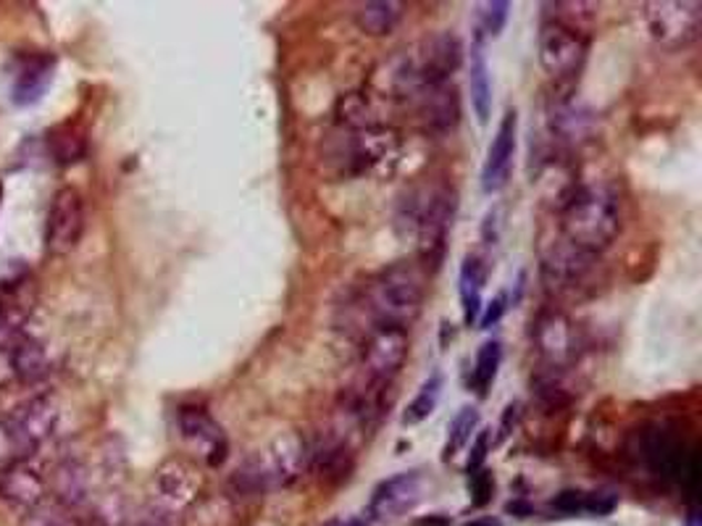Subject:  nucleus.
<instances>
[{
    "label": "nucleus",
    "mask_w": 702,
    "mask_h": 526,
    "mask_svg": "<svg viewBox=\"0 0 702 526\" xmlns=\"http://www.w3.org/2000/svg\"><path fill=\"white\" fill-rule=\"evenodd\" d=\"M427 301V272L419 261H395L358 290L345 306V329H356L364 340L377 327L408 329Z\"/></svg>",
    "instance_id": "obj_1"
},
{
    "label": "nucleus",
    "mask_w": 702,
    "mask_h": 526,
    "mask_svg": "<svg viewBox=\"0 0 702 526\" xmlns=\"http://www.w3.org/2000/svg\"><path fill=\"white\" fill-rule=\"evenodd\" d=\"M624 230V209L616 187L576 185L560 203V238L584 253L603 255Z\"/></svg>",
    "instance_id": "obj_2"
},
{
    "label": "nucleus",
    "mask_w": 702,
    "mask_h": 526,
    "mask_svg": "<svg viewBox=\"0 0 702 526\" xmlns=\"http://www.w3.org/2000/svg\"><path fill=\"white\" fill-rule=\"evenodd\" d=\"M458 196L450 185L416 187L400 198L395 211V232L416 240V253L423 272H434L448 251V234L453 230Z\"/></svg>",
    "instance_id": "obj_3"
},
{
    "label": "nucleus",
    "mask_w": 702,
    "mask_h": 526,
    "mask_svg": "<svg viewBox=\"0 0 702 526\" xmlns=\"http://www.w3.org/2000/svg\"><path fill=\"white\" fill-rule=\"evenodd\" d=\"M400 135L389 124L366 129L335 127L322 143V161L335 177H364L398 164Z\"/></svg>",
    "instance_id": "obj_4"
},
{
    "label": "nucleus",
    "mask_w": 702,
    "mask_h": 526,
    "mask_svg": "<svg viewBox=\"0 0 702 526\" xmlns=\"http://www.w3.org/2000/svg\"><path fill=\"white\" fill-rule=\"evenodd\" d=\"M311 461V445L297 432L280 434L271 440L261 453L250 455L238 472L232 474V484L242 495H263L274 490L292 487L301 480Z\"/></svg>",
    "instance_id": "obj_5"
},
{
    "label": "nucleus",
    "mask_w": 702,
    "mask_h": 526,
    "mask_svg": "<svg viewBox=\"0 0 702 526\" xmlns=\"http://www.w3.org/2000/svg\"><path fill=\"white\" fill-rule=\"evenodd\" d=\"M650 40L666 51H684L700 38L702 6L698 0H652L645 3Z\"/></svg>",
    "instance_id": "obj_6"
},
{
    "label": "nucleus",
    "mask_w": 702,
    "mask_h": 526,
    "mask_svg": "<svg viewBox=\"0 0 702 526\" xmlns=\"http://www.w3.org/2000/svg\"><path fill=\"white\" fill-rule=\"evenodd\" d=\"M589 53V34L576 32L572 27L545 19L539 27L537 38V59L542 72L555 82H568L579 77V72L587 64Z\"/></svg>",
    "instance_id": "obj_7"
},
{
    "label": "nucleus",
    "mask_w": 702,
    "mask_h": 526,
    "mask_svg": "<svg viewBox=\"0 0 702 526\" xmlns=\"http://www.w3.org/2000/svg\"><path fill=\"white\" fill-rule=\"evenodd\" d=\"M463 40L455 32H432L419 43L406 48L402 59L421 87L442 85L463 66Z\"/></svg>",
    "instance_id": "obj_8"
},
{
    "label": "nucleus",
    "mask_w": 702,
    "mask_h": 526,
    "mask_svg": "<svg viewBox=\"0 0 702 526\" xmlns=\"http://www.w3.org/2000/svg\"><path fill=\"white\" fill-rule=\"evenodd\" d=\"M411 337L408 329L377 327L360 340V369L368 385L389 387L408 361Z\"/></svg>",
    "instance_id": "obj_9"
},
{
    "label": "nucleus",
    "mask_w": 702,
    "mask_h": 526,
    "mask_svg": "<svg viewBox=\"0 0 702 526\" xmlns=\"http://www.w3.org/2000/svg\"><path fill=\"white\" fill-rule=\"evenodd\" d=\"M597 263H600V255L584 253L558 234V240L542 251V282L555 295H572L593 276Z\"/></svg>",
    "instance_id": "obj_10"
},
{
    "label": "nucleus",
    "mask_w": 702,
    "mask_h": 526,
    "mask_svg": "<svg viewBox=\"0 0 702 526\" xmlns=\"http://www.w3.org/2000/svg\"><path fill=\"white\" fill-rule=\"evenodd\" d=\"M85 232V198L76 187H61L45 217V253L53 259L69 255Z\"/></svg>",
    "instance_id": "obj_11"
},
{
    "label": "nucleus",
    "mask_w": 702,
    "mask_h": 526,
    "mask_svg": "<svg viewBox=\"0 0 702 526\" xmlns=\"http://www.w3.org/2000/svg\"><path fill=\"white\" fill-rule=\"evenodd\" d=\"M532 337L545 369L566 371L579 356V335H576L574 322L568 318L566 311L555 306L539 311L537 318H534Z\"/></svg>",
    "instance_id": "obj_12"
},
{
    "label": "nucleus",
    "mask_w": 702,
    "mask_h": 526,
    "mask_svg": "<svg viewBox=\"0 0 702 526\" xmlns=\"http://www.w3.org/2000/svg\"><path fill=\"white\" fill-rule=\"evenodd\" d=\"M177 429L179 438L185 440V445L198 453L208 466H221L229 455V440L224 427L211 417L206 406L187 403L179 406L177 411Z\"/></svg>",
    "instance_id": "obj_13"
},
{
    "label": "nucleus",
    "mask_w": 702,
    "mask_h": 526,
    "mask_svg": "<svg viewBox=\"0 0 702 526\" xmlns=\"http://www.w3.org/2000/svg\"><path fill=\"white\" fill-rule=\"evenodd\" d=\"M6 419H9L13 434H17L22 453L30 459L45 440H51L55 427H59L61 408L51 392H40L34 398H27L24 403H19L11 413H6Z\"/></svg>",
    "instance_id": "obj_14"
},
{
    "label": "nucleus",
    "mask_w": 702,
    "mask_h": 526,
    "mask_svg": "<svg viewBox=\"0 0 702 526\" xmlns=\"http://www.w3.org/2000/svg\"><path fill=\"white\" fill-rule=\"evenodd\" d=\"M423 490H427V480L416 469L389 476V480L379 482L371 493L368 518L371 522H395V518L406 516L408 511H413L421 503Z\"/></svg>",
    "instance_id": "obj_15"
},
{
    "label": "nucleus",
    "mask_w": 702,
    "mask_h": 526,
    "mask_svg": "<svg viewBox=\"0 0 702 526\" xmlns=\"http://www.w3.org/2000/svg\"><path fill=\"white\" fill-rule=\"evenodd\" d=\"M408 106H411L421 129L429 132V135H450L461 122V95H458L453 82L423 87Z\"/></svg>",
    "instance_id": "obj_16"
},
{
    "label": "nucleus",
    "mask_w": 702,
    "mask_h": 526,
    "mask_svg": "<svg viewBox=\"0 0 702 526\" xmlns=\"http://www.w3.org/2000/svg\"><path fill=\"white\" fill-rule=\"evenodd\" d=\"M203 480L200 472L185 459H169L158 466L156 472V497L164 511L169 514H182L198 503Z\"/></svg>",
    "instance_id": "obj_17"
},
{
    "label": "nucleus",
    "mask_w": 702,
    "mask_h": 526,
    "mask_svg": "<svg viewBox=\"0 0 702 526\" xmlns=\"http://www.w3.org/2000/svg\"><path fill=\"white\" fill-rule=\"evenodd\" d=\"M516 137H518V114L513 108L505 111L503 122L492 137L490 150H486L482 166V190L486 196L500 192L509 185L513 171V158H516Z\"/></svg>",
    "instance_id": "obj_18"
},
{
    "label": "nucleus",
    "mask_w": 702,
    "mask_h": 526,
    "mask_svg": "<svg viewBox=\"0 0 702 526\" xmlns=\"http://www.w3.org/2000/svg\"><path fill=\"white\" fill-rule=\"evenodd\" d=\"M48 490H51L48 474L43 472V466L34 463L32 455L30 459L11 463V466H6L3 472H0V497H3L6 503L17 505V508H38V505L45 501Z\"/></svg>",
    "instance_id": "obj_19"
},
{
    "label": "nucleus",
    "mask_w": 702,
    "mask_h": 526,
    "mask_svg": "<svg viewBox=\"0 0 702 526\" xmlns=\"http://www.w3.org/2000/svg\"><path fill=\"white\" fill-rule=\"evenodd\" d=\"M55 72V59L51 53H30L19 55V66L13 72V85H11V101L13 106L30 108L34 103L45 98V93L51 90Z\"/></svg>",
    "instance_id": "obj_20"
},
{
    "label": "nucleus",
    "mask_w": 702,
    "mask_h": 526,
    "mask_svg": "<svg viewBox=\"0 0 702 526\" xmlns=\"http://www.w3.org/2000/svg\"><path fill=\"white\" fill-rule=\"evenodd\" d=\"M486 274H490V269H486L482 255H465L461 263V274H458V295H461L465 327H479V316H482L484 308Z\"/></svg>",
    "instance_id": "obj_21"
},
{
    "label": "nucleus",
    "mask_w": 702,
    "mask_h": 526,
    "mask_svg": "<svg viewBox=\"0 0 702 526\" xmlns=\"http://www.w3.org/2000/svg\"><path fill=\"white\" fill-rule=\"evenodd\" d=\"M9 356L13 379L22 385L40 382V379L48 377V371H51V356H48L45 345L34 340L30 335L13 337L9 343Z\"/></svg>",
    "instance_id": "obj_22"
},
{
    "label": "nucleus",
    "mask_w": 702,
    "mask_h": 526,
    "mask_svg": "<svg viewBox=\"0 0 702 526\" xmlns=\"http://www.w3.org/2000/svg\"><path fill=\"white\" fill-rule=\"evenodd\" d=\"M402 17H406V3L398 0H371V3H360L353 19L356 27L368 38H387L398 30Z\"/></svg>",
    "instance_id": "obj_23"
},
{
    "label": "nucleus",
    "mask_w": 702,
    "mask_h": 526,
    "mask_svg": "<svg viewBox=\"0 0 702 526\" xmlns=\"http://www.w3.org/2000/svg\"><path fill=\"white\" fill-rule=\"evenodd\" d=\"M469 87H471V106H474V114L479 124L490 122L492 114V80H490V66H486V55H484V40L474 38V45H471V66H469Z\"/></svg>",
    "instance_id": "obj_24"
},
{
    "label": "nucleus",
    "mask_w": 702,
    "mask_h": 526,
    "mask_svg": "<svg viewBox=\"0 0 702 526\" xmlns=\"http://www.w3.org/2000/svg\"><path fill=\"white\" fill-rule=\"evenodd\" d=\"M27 316H30V306L22 297V280L0 285V343H9L22 335Z\"/></svg>",
    "instance_id": "obj_25"
},
{
    "label": "nucleus",
    "mask_w": 702,
    "mask_h": 526,
    "mask_svg": "<svg viewBox=\"0 0 702 526\" xmlns=\"http://www.w3.org/2000/svg\"><path fill=\"white\" fill-rule=\"evenodd\" d=\"M45 145H48V154L55 164L66 166L74 161H82L87 154V137L76 124H59L45 135Z\"/></svg>",
    "instance_id": "obj_26"
},
{
    "label": "nucleus",
    "mask_w": 702,
    "mask_h": 526,
    "mask_svg": "<svg viewBox=\"0 0 702 526\" xmlns=\"http://www.w3.org/2000/svg\"><path fill=\"white\" fill-rule=\"evenodd\" d=\"M500 364H503V343L500 340H486L482 343V348L476 350V361L474 369H471V390H474L479 398H486V392L495 385Z\"/></svg>",
    "instance_id": "obj_27"
},
{
    "label": "nucleus",
    "mask_w": 702,
    "mask_h": 526,
    "mask_svg": "<svg viewBox=\"0 0 702 526\" xmlns=\"http://www.w3.org/2000/svg\"><path fill=\"white\" fill-rule=\"evenodd\" d=\"M442 387H444V377L440 371H434L432 377L427 379V382L421 385V390L416 392V398L408 403L406 413H402V424L406 427H416V424H423L432 413L437 411V406H440V398H442Z\"/></svg>",
    "instance_id": "obj_28"
},
{
    "label": "nucleus",
    "mask_w": 702,
    "mask_h": 526,
    "mask_svg": "<svg viewBox=\"0 0 702 526\" xmlns=\"http://www.w3.org/2000/svg\"><path fill=\"white\" fill-rule=\"evenodd\" d=\"M476 427H479V411L474 406H463L448 427V440H444L442 459L453 461L455 455L461 453L465 445H469L471 434L476 432Z\"/></svg>",
    "instance_id": "obj_29"
},
{
    "label": "nucleus",
    "mask_w": 702,
    "mask_h": 526,
    "mask_svg": "<svg viewBox=\"0 0 702 526\" xmlns=\"http://www.w3.org/2000/svg\"><path fill=\"white\" fill-rule=\"evenodd\" d=\"M545 9H551L547 19L572 27V30L584 32V34H589V27H593V22L597 19L595 3H547Z\"/></svg>",
    "instance_id": "obj_30"
},
{
    "label": "nucleus",
    "mask_w": 702,
    "mask_h": 526,
    "mask_svg": "<svg viewBox=\"0 0 702 526\" xmlns=\"http://www.w3.org/2000/svg\"><path fill=\"white\" fill-rule=\"evenodd\" d=\"M511 17V3L509 0H490V3L479 6V24H476V34L479 38H500L509 24Z\"/></svg>",
    "instance_id": "obj_31"
},
{
    "label": "nucleus",
    "mask_w": 702,
    "mask_h": 526,
    "mask_svg": "<svg viewBox=\"0 0 702 526\" xmlns=\"http://www.w3.org/2000/svg\"><path fill=\"white\" fill-rule=\"evenodd\" d=\"M22 459H27V455L22 453V448H19L17 434H13L9 419L0 417V472H3L6 466H11V463H17Z\"/></svg>",
    "instance_id": "obj_32"
},
{
    "label": "nucleus",
    "mask_w": 702,
    "mask_h": 526,
    "mask_svg": "<svg viewBox=\"0 0 702 526\" xmlns=\"http://www.w3.org/2000/svg\"><path fill=\"white\" fill-rule=\"evenodd\" d=\"M490 432L492 429H482V432L476 434L474 445H471V453H469V463H465V474L474 476L476 472H482L484 469V461H486V453H490Z\"/></svg>",
    "instance_id": "obj_33"
},
{
    "label": "nucleus",
    "mask_w": 702,
    "mask_h": 526,
    "mask_svg": "<svg viewBox=\"0 0 702 526\" xmlns=\"http://www.w3.org/2000/svg\"><path fill=\"white\" fill-rule=\"evenodd\" d=\"M553 508L560 514H587V493L584 490H566L553 501Z\"/></svg>",
    "instance_id": "obj_34"
},
{
    "label": "nucleus",
    "mask_w": 702,
    "mask_h": 526,
    "mask_svg": "<svg viewBox=\"0 0 702 526\" xmlns=\"http://www.w3.org/2000/svg\"><path fill=\"white\" fill-rule=\"evenodd\" d=\"M505 311H509V293H500L495 301L486 303V306L482 308V316H479V327L482 329L495 327L500 318L505 316Z\"/></svg>",
    "instance_id": "obj_35"
},
{
    "label": "nucleus",
    "mask_w": 702,
    "mask_h": 526,
    "mask_svg": "<svg viewBox=\"0 0 702 526\" xmlns=\"http://www.w3.org/2000/svg\"><path fill=\"white\" fill-rule=\"evenodd\" d=\"M471 490H474V505L476 508H482V505H486L492 501V493H495V480H492L490 472H476L474 476H471Z\"/></svg>",
    "instance_id": "obj_36"
},
{
    "label": "nucleus",
    "mask_w": 702,
    "mask_h": 526,
    "mask_svg": "<svg viewBox=\"0 0 702 526\" xmlns=\"http://www.w3.org/2000/svg\"><path fill=\"white\" fill-rule=\"evenodd\" d=\"M521 421V406L518 403H509L503 411V419H500V427H497V442H503L505 438H511L513 429L518 427Z\"/></svg>",
    "instance_id": "obj_37"
},
{
    "label": "nucleus",
    "mask_w": 702,
    "mask_h": 526,
    "mask_svg": "<svg viewBox=\"0 0 702 526\" xmlns=\"http://www.w3.org/2000/svg\"><path fill=\"white\" fill-rule=\"evenodd\" d=\"M11 343V340H9ZM9 343H0V387L17 382L11 371V356H9Z\"/></svg>",
    "instance_id": "obj_38"
},
{
    "label": "nucleus",
    "mask_w": 702,
    "mask_h": 526,
    "mask_svg": "<svg viewBox=\"0 0 702 526\" xmlns=\"http://www.w3.org/2000/svg\"><path fill=\"white\" fill-rule=\"evenodd\" d=\"M45 526H90V524L80 516H61V518H51Z\"/></svg>",
    "instance_id": "obj_39"
},
{
    "label": "nucleus",
    "mask_w": 702,
    "mask_h": 526,
    "mask_svg": "<svg viewBox=\"0 0 702 526\" xmlns=\"http://www.w3.org/2000/svg\"><path fill=\"white\" fill-rule=\"evenodd\" d=\"M324 526H368V518H360V516H353V518H337V522H329Z\"/></svg>",
    "instance_id": "obj_40"
},
{
    "label": "nucleus",
    "mask_w": 702,
    "mask_h": 526,
    "mask_svg": "<svg viewBox=\"0 0 702 526\" xmlns=\"http://www.w3.org/2000/svg\"><path fill=\"white\" fill-rule=\"evenodd\" d=\"M465 526H500V522H492V518H482V522H471Z\"/></svg>",
    "instance_id": "obj_41"
},
{
    "label": "nucleus",
    "mask_w": 702,
    "mask_h": 526,
    "mask_svg": "<svg viewBox=\"0 0 702 526\" xmlns=\"http://www.w3.org/2000/svg\"><path fill=\"white\" fill-rule=\"evenodd\" d=\"M687 526H700V516L698 514L687 516Z\"/></svg>",
    "instance_id": "obj_42"
},
{
    "label": "nucleus",
    "mask_w": 702,
    "mask_h": 526,
    "mask_svg": "<svg viewBox=\"0 0 702 526\" xmlns=\"http://www.w3.org/2000/svg\"><path fill=\"white\" fill-rule=\"evenodd\" d=\"M0 200H3V182H0Z\"/></svg>",
    "instance_id": "obj_43"
}]
</instances>
